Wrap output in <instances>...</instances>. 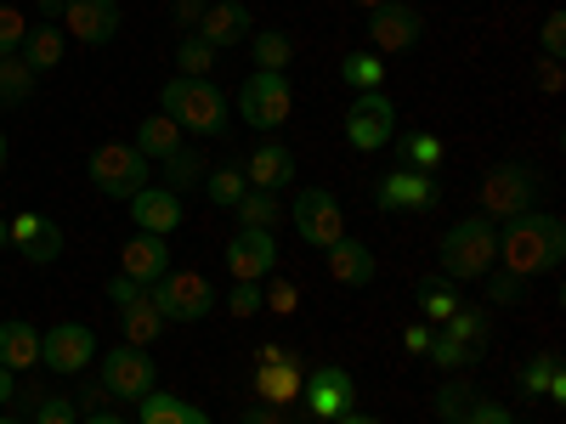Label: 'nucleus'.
I'll return each instance as SVG.
<instances>
[{
	"label": "nucleus",
	"mask_w": 566,
	"mask_h": 424,
	"mask_svg": "<svg viewBox=\"0 0 566 424\" xmlns=\"http://www.w3.org/2000/svg\"><path fill=\"white\" fill-rule=\"evenodd\" d=\"M159 385V368H154V357L148 351H142V346H125L119 340V351H108L103 357V391L108 396H148Z\"/></svg>",
	"instance_id": "f8f14e48"
},
{
	"label": "nucleus",
	"mask_w": 566,
	"mask_h": 424,
	"mask_svg": "<svg viewBox=\"0 0 566 424\" xmlns=\"http://www.w3.org/2000/svg\"><path fill=\"white\" fill-rule=\"evenodd\" d=\"M538 45H544V57H560V52H566V18H560V12H549V18H544Z\"/></svg>",
	"instance_id": "de8ad7c7"
},
{
	"label": "nucleus",
	"mask_w": 566,
	"mask_h": 424,
	"mask_svg": "<svg viewBox=\"0 0 566 424\" xmlns=\"http://www.w3.org/2000/svg\"><path fill=\"white\" fill-rule=\"evenodd\" d=\"M119 311V335H125V346H142L148 351L159 335H165V317H159V306L142 295V300H130V306H114Z\"/></svg>",
	"instance_id": "a878e982"
},
{
	"label": "nucleus",
	"mask_w": 566,
	"mask_h": 424,
	"mask_svg": "<svg viewBox=\"0 0 566 424\" xmlns=\"http://www.w3.org/2000/svg\"><path fill=\"white\" fill-rule=\"evenodd\" d=\"M244 424H290V418H283V407H272V402H266V407H250V413H244Z\"/></svg>",
	"instance_id": "5fc2aeb1"
},
{
	"label": "nucleus",
	"mask_w": 566,
	"mask_h": 424,
	"mask_svg": "<svg viewBox=\"0 0 566 424\" xmlns=\"http://www.w3.org/2000/svg\"><path fill=\"white\" fill-rule=\"evenodd\" d=\"M205 193H210V204H221V210H232L244 193H250V181H244V165H216L210 176H205Z\"/></svg>",
	"instance_id": "473e14b6"
},
{
	"label": "nucleus",
	"mask_w": 566,
	"mask_h": 424,
	"mask_svg": "<svg viewBox=\"0 0 566 424\" xmlns=\"http://www.w3.org/2000/svg\"><path fill=\"white\" fill-rule=\"evenodd\" d=\"M522 391H527V396L566 402V380H560V357H555V351H538V357L522 368Z\"/></svg>",
	"instance_id": "c756f323"
},
{
	"label": "nucleus",
	"mask_w": 566,
	"mask_h": 424,
	"mask_svg": "<svg viewBox=\"0 0 566 424\" xmlns=\"http://www.w3.org/2000/svg\"><path fill=\"white\" fill-rule=\"evenodd\" d=\"M266 362H290V346H261V362L255 368H266Z\"/></svg>",
	"instance_id": "13d9d810"
},
{
	"label": "nucleus",
	"mask_w": 566,
	"mask_h": 424,
	"mask_svg": "<svg viewBox=\"0 0 566 424\" xmlns=\"http://www.w3.org/2000/svg\"><path fill=\"white\" fill-rule=\"evenodd\" d=\"M130 204V221H136V232H154V239H170V232L181 226V199L170 193V187H142L136 199H125Z\"/></svg>",
	"instance_id": "aec40b11"
},
{
	"label": "nucleus",
	"mask_w": 566,
	"mask_h": 424,
	"mask_svg": "<svg viewBox=\"0 0 566 424\" xmlns=\"http://www.w3.org/2000/svg\"><path fill=\"white\" fill-rule=\"evenodd\" d=\"M301 396H306V413H312L317 424H328V418L352 413L357 385H352V373H346L340 362H323V368H312V380L301 385Z\"/></svg>",
	"instance_id": "2eb2a0df"
},
{
	"label": "nucleus",
	"mask_w": 566,
	"mask_h": 424,
	"mask_svg": "<svg viewBox=\"0 0 566 424\" xmlns=\"http://www.w3.org/2000/svg\"><path fill=\"white\" fill-rule=\"evenodd\" d=\"M244 45H250V57H255V68H261V74H283V68H290V57H295L290 29H255Z\"/></svg>",
	"instance_id": "c85d7f7f"
},
{
	"label": "nucleus",
	"mask_w": 566,
	"mask_h": 424,
	"mask_svg": "<svg viewBox=\"0 0 566 424\" xmlns=\"http://www.w3.org/2000/svg\"><path fill=\"white\" fill-rule=\"evenodd\" d=\"M0 362H7L12 373L18 368H34L40 362V328L12 317V322H0Z\"/></svg>",
	"instance_id": "bb28decb"
},
{
	"label": "nucleus",
	"mask_w": 566,
	"mask_h": 424,
	"mask_svg": "<svg viewBox=\"0 0 566 424\" xmlns=\"http://www.w3.org/2000/svg\"><path fill=\"white\" fill-rule=\"evenodd\" d=\"M119 23H125L119 0H69L63 7V34H74L80 45H108Z\"/></svg>",
	"instance_id": "f3484780"
},
{
	"label": "nucleus",
	"mask_w": 566,
	"mask_h": 424,
	"mask_svg": "<svg viewBox=\"0 0 566 424\" xmlns=\"http://www.w3.org/2000/svg\"><path fill=\"white\" fill-rule=\"evenodd\" d=\"M119 272L136 277L142 289H154V283L170 272V239H154V232H136V239H125V250H119Z\"/></svg>",
	"instance_id": "6ab92c4d"
},
{
	"label": "nucleus",
	"mask_w": 566,
	"mask_h": 424,
	"mask_svg": "<svg viewBox=\"0 0 566 424\" xmlns=\"http://www.w3.org/2000/svg\"><path fill=\"white\" fill-rule=\"evenodd\" d=\"M340 80L357 91V97H363V91H380V85H386V57H374V52H352V57L340 63Z\"/></svg>",
	"instance_id": "72a5a7b5"
},
{
	"label": "nucleus",
	"mask_w": 566,
	"mask_h": 424,
	"mask_svg": "<svg viewBox=\"0 0 566 424\" xmlns=\"http://www.w3.org/2000/svg\"><path fill=\"white\" fill-rule=\"evenodd\" d=\"M205 7H210V0H176V23H181V29H199Z\"/></svg>",
	"instance_id": "603ef678"
},
{
	"label": "nucleus",
	"mask_w": 566,
	"mask_h": 424,
	"mask_svg": "<svg viewBox=\"0 0 566 424\" xmlns=\"http://www.w3.org/2000/svg\"><path fill=\"white\" fill-rule=\"evenodd\" d=\"M85 176H91V187H97L103 199H136L142 187H154V165L142 159L130 141H103L97 153H91V165H85Z\"/></svg>",
	"instance_id": "20e7f679"
},
{
	"label": "nucleus",
	"mask_w": 566,
	"mask_h": 424,
	"mask_svg": "<svg viewBox=\"0 0 566 424\" xmlns=\"http://www.w3.org/2000/svg\"><path fill=\"white\" fill-rule=\"evenodd\" d=\"M159 103H165V114L181 125V130H193V136H227L232 130V119H227V97L210 85V80H165V91H159Z\"/></svg>",
	"instance_id": "7ed1b4c3"
},
{
	"label": "nucleus",
	"mask_w": 566,
	"mask_h": 424,
	"mask_svg": "<svg viewBox=\"0 0 566 424\" xmlns=\"http://www.w3.org/2000/svg\"><path fill=\"white\" fill-rule=\"evenodd\" d=\"M232 210H239V226H277L283 221V204H277V193H261V187H250V193L239 199V204H232Z\"/></svg>",
	"instance_id": "f704fd0d"
},
{
	"label": "nucleus",
	"mask_w": 566,
	"mask_h": 424,
	"mask_svg": "<svg viewBox=\"0 0 566 424\" xmlns=\"http://www.w3.org/2000/svg\"><path fill=\"white\" fill-rule=\"evenodd\" d=\"M159 165H165L159 176H165V187H170L176 199L187 193V187H205V170H210V165H205V153H193L187 141H181V148H176L170 159H159Z\"/></svg>",
	"instance_id": "7c9ffc66"
},
{
	"label": "nucleus",
	"mask_w": 566,
	"mask_h": 424,
	"mask_svg": "<svg viewBox=\"0 0 566 424\" xmlns=\"http://www.w3.org/2000/svg\"><path fill=\"white\" fill-rule=\"evenodd\" d=\"M323 255H328V277L346 283V289H363V283H374V272H380L374 250H368V244H357V239H340L335 250H323Z\"/></svg>",
	"instance_id": "4be33fe9"
},
{
	"label": "nucleus",
	"mask_w": 566,
	"mask_h": 424,
	"mask_svg": "<svg viewBox=\"0 0 566 424\" xmlns=\"http://www.w3.org/2000/svg\"><path fill=\"white\" fill-rule=\"evenodd\" d=\"M538 85L549 91V97L560 91V57H544V68H538Z\"/></svg>",
	"instance_id": "864d4df0"
},
{
	"label": "nucleus",
	"mask_w": 566,
	"mask_h": 424,
	"mask_svg": "<svg viewBox=\"0 0 566 424\" xmlns=\"http://www.w3.org/2000/svg\"><path fill=\"white\" fill-rule=\"evenodd\" d=\"M29 402H34V396H29ZM29 424H80V413H74V402H69V396H40Z\"/></svg>",
	"instance_id": "c03bdc74"
},
{
	"label": "nucleus",
	"mask_w": 566,
	"mask_h": 424,
	"mask_svg": "<svg viewBox=\"0 0 566 424\" xmlns=\"http://www.w3.org/2000/svg\"><path fill=\"white\" fill-rule=\"evenodd\" d=\"M346 141L357 153H380L397 141V103L386 97V91H363V97L352 103L346 114Z\"/></svg>",
	"instance_id": "1a4fd4ad"
},
{
	"label": "nucleus",
	"mask_w": 566,
	"mask_h": 424,
	"mask_svg": "<svg viewBox=\"0 0 566 424\" xmlns=\"http://www.w3.org/2000/svg\"><path fill=\"white\" fill-rule=\"evenodd\" d=\"M442 335L448 340H459V346H488V311H476V306H459L448 322H442Z\"/></svg>",
	"instance_id": "e433bc0d"
},
{
	"label": "nucleus",
	"mask_w": 566,
	"mask_h": 424,
	"mask_svg": "<svg viewBox=\"0 0 566 424\" xmlns=\"http://www.w3.org/2000/svg\"><path fill=\"white\" fill-rule=\"evenodd\" d=\"M352 7H363V12H380V7H386V0H352Z\"/></svg>",
	"instance_id": "680f3d73"
},
{
	"label": "nucleus",
	"mask_w": 566,
	"mask_h": 424,
	"mask_svg": "<svg viewBox=\"0 0 566 424\" xmlns=\"http://www.w3.org/2000/svg\"><path fill=\"white\" fill-rule=\"evenodd\" d=\"M470 407H476V385H464V380H442L437 391V418L442 424H464Z\"/></svg>",
	"instance_id": "4c0bfd02"
},
{
	"label": "nucleus",
	"mask_w": 566,
	"mask_h": 424,
	"mask_svg": "<svg viewBox=\"0 0 566 424\" xmlns=\"http://www.w3.org/2000/svg\"><path fill=\"white\" fill-rule=\"evenodd\" d=\"M459 306H464V300L448 289V283H437V277H424V283H419V311H424V322H448Z\"/></svg>",
	"instance_id": "58836bf2"
},
{
	"label": "nucleus",
	"mask_w": 566,
	"mask_h": 424,
	"mask_svg": "<svg viewBox=\"0 0 566 424\" xmlns=\"http://www.w3.org/2000/svg\"><path fill=\"white\" fill-rule=\"evenodd\" d=\"M63 7H69V0H40V23H57Z\"/></svg>",
	"instance_id": "4d7b16f0"
},
{
	"label": "nucleus",
	"mask_w": 566,
	"mask_h": 424,
	"mask_svg": "<svg viewBox=\"0 0 566 424\" xmlns=\"http://www.w3.org/2000/svg\"><path fill=\"white\" fill-rule=\"evenodd\" d=\"M148 300L159 306V317L165 322H205L210 311H216V289H210V277L205 272H193V266H176V272H165L154 289H148Z\"/></svg>",
	"instance_id": "0eeeda50"
},
{
	"label": "nucleus",
	"mask_w": 566,
	"mask_h": 424,
	"mask_svg": "<svg viewBox=\"0 0 566 424\" xmlns=\"http://www.w3.org/2000/svg\"><path fill=\"white\" fill-rule=\"evenodd\" d=\"M244 181L261 187V193H277V187H290V181H295V153L283 148V141L261 136V141H255V153L244 159Z\"/></svg>",
	"instance_id": "412c9836"
},
{
	"label": "nucleus",
	"mask_w": 566,
	"mask_h": 424,
	"mask_svg": "<svg viewBox=\"0 0 566 424\" xmlns=\"http://www.w3.org/2000/svg\"><path fill=\"white\" fill-rule=\"evenodd\" d=\"M515 295H522V277L515 272H488V300L493 306H510Z\"/></svg>",
	"instance_id": "49530a36"
},
{
	"label": "nucleus",
	"mask_w": 566,
	"mask_h": 424,
	"mask_svg": "<svg viewBox=\"0 0 566 424\" xmlns=\"http://www.w3.org/2000/svg\"><path fill=\"white\" fill-rule=\"evenodd\" d=\"M261 306H266V311H277V317H290V311L301 306V289H295L290 277H277V272H272V283H266V295H261Z\"/></svg>",
	"instance_id": "37998d69"
},
{
	"label": "nucleus",
	"mask_w": 566,
	"mask_h": 424,
	"mask_svg": "<svg viewBox=\"0 0 566 424\" xmlns=\"http://www.w3.org/2000/svg\"><path fill=\"white\" fill-rule=\"evenodd\" d=\"M34 68L12 52V57H0V108H23L29 97H34Z\"/></svg>",
	"instance_id": "2f4dec72"
},
{
	"label": "nucleus",
	"mask_w": 566,
	"mask_h": 424,
	"mask_svg": "<svg viewBox=\"0 0 566 424\" xmlns=\"http://www.w3.org/2000/svg\"><path fill=\"white\" fill-rule=\"evenodd\" d=\"M283 215L295 221V239L306 250H335L346 239V210H340V199L328 193V187H301L295 204L283 210Z\"/></svg>",
	"instance_id": "423d86ee"
},
{
	"label": "nucleus",
	"mask_w": 566,
	"mask_h": 424,
	"mask_svg": "<svg viewBox=\"0 0 566 424\" xmlns=\"http://www.w3.org/2000/svg\"><path fill=\"white\" fill-rule=\"evenodd\" d=\"M136 418L142 424H210V413H199L193 402H181L170 391H148V396H136Z\"/></svg>",
	"instance_id": "b1692460"
},
{
	"label": "nucleus",
	"mask_w": 566,
	"mask_h": 424,
	"mask_svg": "<svg viewBox=\"0 0 566 424\" xmlns=\"http://www.w3.org/2000/svg\"><path fill=\"white\" fill-rule=\"evenodd\" d=\"M408 7H413V0H408Z\"/></svg>",
	"instance_id": "338daca9"
},
{
	"label": "nucleus",
	"mask_w": 566,
	"mask_h": 424,
	"mask_svg": "<svg viewBox=\"0 0 566 424\" xmlns=\"http://www.w3.org/2000/svg\"><path fill=\"white\" fill-rule=\"evenodd\" d=\"M560 255H566V232H560L555 215H533V210H527V215H510L504 232H499V266L515 272L522 283L555 272Z\"/></svg>",
	"instance_id": "f257e3e1"
},
{
	"label": "nucleus",
	"mask_w": 566,
	"mask_h": 424,
	"mask_svg": "<svg viewBox=\"0 0 566 424\" xmlns=\"http://www.w3.org/2000/svg\"><path fill=\"white\" fill-rule=\"evenodd\" d=\"M402 159H408V170H437L442 165V136H431V130L402 136Z\"/></svg>",
	"instance_id": "ea45409f"
},
{
	"label": "nucleus",
	"mask_w": 566,
	"mask_h": 424,
	"mask_svg": "<svg viewBox=\"0 0 566 424\" xmlns=\"http://www.w3.org/2000/svg\"><path fill=\"white\" fill-rule=\"evenodd\" d=\"M91 357H97V335L85 322H57L40 335V362L52 373H85Z\"/></svg>",
	"instance_id": "ddd939ff"
},
{
	"label": "nucleus",
	"mask_w": 566,
	"mask_h": 424,
	"mask_svg": "<svg viewBox=\"0 0 566 424\" xmlns=\"http://www.w3.org/2000/svg\"><path fill=\"white\" fill-rule=\"evenodd\" d=\"M0 244H7V221H0Z\"/></svg>",
	"instance_id": "69168bd1"
},
{
	"label": "nucleus",
	"mask_w": 566,
	"mask_h": 424,
	"mask_svg": "<svg viewBox=\"0 0 566 424\" xmlns=\"http://www.w3.org/2000/svg\"><path fill=\"white\" fill-rule=\"evenodd\" d=\"M290 114H295V91H290V80H283V74H261L255 68L239 85V119L255 125L261 136H272L277 125H290Z\"/></svg>",
	"instance_id": "6e6552de"
},
{
	"label": "nucleus",
	"mask_w": 566,
	"mask_h": 424,
	"mask_svg": "<svg viewBox=\"0 0 566 424\" xmlns=\"http://www.w3.org/2000/svg\"><path fill=\"white\" fill-rule=\"evenodd\" d=\"M301 368H295V357L290 362H266V368H255V391H261V402H272V407H290L295 396H301Z\"/></svg>",
	"instance_id": "cd10ccee"
},
{
	"label": "nucleus",
	"mask_w": 566,
	"mask_h": 424,
	"mask_svg": "<svg viewBox=\"0 0 566 424\" xmlns=\"http://www.w3.org/2000/svg\"><path fill=\"white\" fill-rule=\"evenodd\" d=\"M7 402H18V380H12V368L0 362V407H7Z\"/></svg>",
	"instance_id": "6e6d98bb"
},
{
	"label": "nucleus",
	"mask_w": 566,
	"mask_h": 424,
	"mask_svg": "<svg viewBox=\"0 0 566 424\" xmlns=\"http://www.w3.org/2000/svg\"><path fill=\"white\" fill-rule=\"evenodd\" d=\"M476 199H482V215L488 221H510V215H527L533 199H538V170L522 165V159H504L482 176L476 187Z\"/></svg>",
	"instance_id": "39448f33"
},
{
	"label": "nucleus",
	"mask_w": 566,
	"mask_h": 424,
	"mask_svg": "<svg viewBox=\"0 0 566 424\" xmlns=\"http://www.w3.org/2000/svg\"><path fill=\"white\" fill-rule=\"evenodd\" d=\"M18 57H23L34 74H52V68H63V57H69V34H63L57 23H34V29L23 34V45H18Z\"/></svg>",
	"instance_id": "5701e85b"
},
{
	"label": "nucleus",
	"mask_w": 566,
	"mask_h": 424,
	"mask_svg": "<svg viewBox=\"0 0 566 424\" xmlns=\"http://www.w3.org/2000/svg\"><path fill=\"white\" fill-rule=\"evenodd\" d=\"M424 34V18L408 0H386L380 12H368V40H374V57H397V52H413Z\"/></svg>",
	"instance_id": "9b49d317"
},
{
	"label": "nucleus",
	"mask_w": 566,
	"mask_h": 424,
	"mask_svg": "<svg viewBox=\"0 0 566 424\" xmlns=\"http://www.w3.org/2000/svg\"><path fill=\"white\" fill-rule=\"evenodd\" d=\"M499 266V232L488 215H464L442 232V277L448 283H476Z\"/></svg>",
	"instance_id": "f03ea898"
},
{
	"label": "nucleus",
	"mask_w": 566,
	"mask_h": 424,
	"mask_svg": "<svg viewBox=\"0 0 566 424\" xmlns=\"http://www.w3.org/2000/svg\"><path fill=\"white\" fill-rule=\"evenodd\" d=\"M464 424H515V418H510V407H499V402L476 396V407H470V418H464Z\"/></svg>",
	"instance_id": "09e8293b"
},
{
	"label": "nucleus",
	"mask_w": 566,
	"mask_h": 424,
	"mask_svg": "<svg viewBox=\"0 0 566 424\" xmlns=\"http://www.w3.org/2000/svg\"><path fill=\"white\" fill-rule=\"evenodd\" d=\"M7 244L18 250V261H29V266H52L57 255H63V226L52 221V215H12V226H7Z\"/></svg>",
	"instance_id": "dca6fc26"
},
{
	"label": "nucleus",
	"mask_w": 566,
	"mask_h": 424,
	"mask_svg": "<svg viewBox=\"0 0 566 424\" xmlns=\"http://www.w3.org/2000/svg\"><path fill=\"white\" fill-rule=\"evenodd\" d=\"M80 424H125V418H119V413H85Z\"/></svg>",
	"instance_id": "bf43d9fd"
},
{
	"label": "nucleus",
	"mask_w": 566,
	"mask_h": 424,
	"mask_svg": "<svg viewBox=\"0 0 566 424\" xmlns=\"http://www.w3.org/2000/svg\"><path fill=\"white\" fill-rule=\"evenodd\" d=\"M0 170H7V130H0Z\"/></svg>",
	"instance_id": "e2e57ef3"
},
{
	"label": "nucleus",
	"mask_w": 566,
	"mask_h": 424,
	"mask_svg": "<svg viewBox=\"0 0 566 424\" xmlns=\"http://www.w3.org/2000/svg\"><path fill=\"white\" fill-rule=\"evenodd\" d=\"M431 340H437V328H431V322H413V328H402V346H408V357H424V351H431Z\"/></svg>",
	"instance_id": "8fccbe9b"
},
{
	"label": "nucleus",
	"mask_w": 566,
	"mask_h": 424,
	"mask_svg": "<svg viewBox=\"0 0 566 424\" xmlns=\"http://www.w3.org/2000/svg\"><path fill=\"white\" fill-rule=\"evenodd\" d=\"M437 176L431 170H386L380 176V187H374V204H380L386 215H397V210H437Z\"/></svg>",
	"instance_id": "4468645a"
},
{
	"label": "nucleus",
	"mask_w": 566,
	"mask_h": 424,
	"mask_svg": "<svg viewBox=\"0 0 566 424\" xmlns=\"http://www.w3.org/2000/svg\"><path fill=\"white\" fill-rule=\"evenodd\" d=\"M210 68H216V45L199 40V34H187V40L176 45V74H181V80H205Z\"/></svg>",
	"instance_id": "c9c22d12"
},
{
	"label": "nucleus",
	"mask_w": 566,
	"mask_h": 424,
	"mask_svg": "<svg viewBox=\"0 0 566 424\" xmlns=\"http://www.w3.org/2000/svg\"><path fill=\"white\" fill-rule=\"evenodd\" d=\"M193 34H199V40H210L216 52H227V45H244V40L255 34V12L244 7V0H210Z\"/></svg>",
	"instance_id": "a211bd4d"
},
{
	"label": "nucleus",
	"mask_w": 566,
	"mask_h": 424,
	"mask_svg": "<svg viewBox=\"0 0 566 424\" xmlns=\"http://www.w3.org/2000/svg\"><path fill=\"white\" fill-rule=\"evenodd\" d=\"M227 272L232 283H266L277 272V239L266 226H239L227 239Z\"/></svg>",
	"instance_id": "9d476101"
},
{
	"label": "nucleus",
	"mask_w": 566,
	"mask_h": 424,
	"mask_svg": "<svg viewBox=\"0 0 566 424\" xmlns=\"http://www.w3.org/2000/svg\"><path fill=\"white\" fill-rule=\"evenodd\" d=\"M424 357H431L437 368H448V373H459V368H470V362H476L482 351H476V346H459V340H448V335H437Z\"/></svg>",
	"instance_id": "a19ab883"
},
{
	"label": "nucleus",
	"mask_w": 566,
	"mask_h": 424,
	"mask_svg": "<svg viewBox=\"0 0 566 424\" xmlns=\"http://www.w3.org/2000/svg\"><path fill=\"white\" fill-rule=\"evenodd\" d=\"M340 424H380V418H368V413H340Z\"/></svg>",
	"instance_id": "052dcab7"
},
{
	"label": "nucleus",
	"mask_w": 566,
	"mask_h": 424,
	"mask_svg": "<svg viewBox=\"0 0 566 424\" xmlns=\"http://www.w3.org/2000/svg\"><path fill=\"white\" fill-rule=\"evenodd\" d=\"M255 311H261V283H232L227 317H255Z\"/></svg>",
	"instance_id": "a18cd8bd"
},
{
	"label": "nucleus",
	"mask_w": 566,
	"mask_h": 424,
	"mask_svg": "<svg viewBox=\"0 0 566 424\" xmlns=\"http://www.w3.org/2000/svg\"><path fill=\"white\" fill-rule=\"evenodd\" d=\"M23 34H29V18L12 7V0H0V57H12L23 45Z\"/></svg>",
	"instance_id": "79ce46f5"
},
{
	"label": "nucleus",
	"mask_w": 566,
	"mask_h": 424,
	"mask_svg": "<svg viewBox=\"0 0 566 424\" xmlns=\"http://www.w3.org/2000/svg\"><path fill=\"white\" fill-rule=\"evenodd\" d=\"M0 424H29V418H0Z\"/></svg>",
	"instance_id": "0e129e2a"
},
{
	"label": "nucleus",
	"mask_w": 566,
	"mask_h": 424,
	"mask_svg": "<svg viewBox=\"0 0 566 424\" xmlns=\"http://www.w3.org/2000/svg\"><path fill=\"white\" fill-rule=\"evenodd\" d=\"M130 148L148 159V165H159V159H170V153L181 148V125H176L170 114H148V119L136 125V141H130Z\"/></svg>",
	"instance_id": "393cba45"
},
{
	"label": "nucleus",
	"mask_w": 566,
	"mask_h": 424,
	"mask_svg": "<svg viewBox=\"0 0 566 424\" xmlns=\"http://www.w3.org/2000/svg\"><path fill=\"white\" fill-rule=\"evenodd\" d=\"M142 295H148V289H142L136 277H125V272L108 283V300H114V306H130V300H142Z\"/></svg>",
	"instance_id": "3c124183"
}]
</instances>
